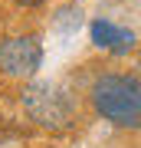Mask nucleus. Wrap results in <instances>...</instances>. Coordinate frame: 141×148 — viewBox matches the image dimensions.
Returning <instances> with one entry per match:
<instances>
[{
  "label": "nucleus",
  "instance_id": "1",
  "mask_svg": "<svg viewBox=\"0 0 141 148\" xmlns=\"http://www.w3.org/2000/svg\"><path fill=\"white\" fill-rule=\"evenodd\" d=\"M89 106L118 128H141V79L131 73H102L89 86Z\"/></svg>",
  "mask_w": 141,
  "mask_h": 148
},
{
  "label": "nucleus",
  "instance_id": "2",
  "mask_svg": "<svg viewBox=\"0 0 141 148\" xmlns=\"http://www.w3.org/2000/svg\"><path fill=\"white\" fill-rule=\"evenodd\" d=\"M20 109L43 132H69L79 119L72 95L63 86L43 79H26V86L20 89Z\"/></svg>",
  "mask_w": 141,
  "mask_h": 148
},
{
  "label": "nucleus",
  "instance_id": "3",
  "mask_svg": "<svg viewBox=\"0 0 141 148\" xmlns=\"http://www.w3.org/2000/svg\"><path fill=\"white\" fill-rule=\"evenodd\" d=\"M43 66V40L36 33H16L0 40V76L10 82H26Z\"/></svg>",
  "mask_w": 141,
  "mask_h": 148
},
{
  "label": "nucleus",
  "instance_id": "4",
  "mask_svg": "<svg viewBox=\"0 0 141 148\" xmlns=\"http://www.w3.org/2000/svg\"><path fill=\"white\" fill-rule=\"evenodd\" d=\"M89 33H92V46H99V49H105V53H112V56H128L131 49L138 46V36L131 30L118 27V23H112V20H102V16L92 20Z\"/></svg>",
  "mask_w": 141,
  "mask_h": 148
},
{
  "label": "nucleus",
  "instance_id": "5",
  "mask_svg": "<svg viewBox=\"0 0 141 148\" xmlns=\"http://www.w3.org/2000/svg\"><path fill=\"white\" fill-rule=\"evenodd\" d=\"M16 7H23V10H36V7H46L49 0H13Z\"/></svg>",
  "mask_w": 141,
  "mask_h": 148
}]
</instances>
